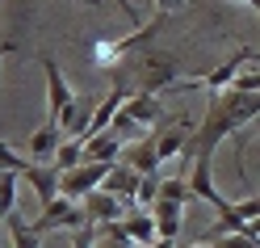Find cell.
<instances>
[{
	"mask_svg": "<svg viewBox=\"0 0 260 248\" xmlns=\"http://www.w3.org/2000/svg\"><path fill=\"white\" fill-rule=\"evenodd\" d=\"M25 169H29V160H21L5 139H0V173H25Z\"/></svg>",
	"mask_w": 260,
	"mask_h": 248,
	"instance_id": "obj_23",
	"label": "cell"
},
{
	"mask_svg": "<svg viewBox=\"0 0 260 248\" xmlns=\"http://www.w3.org/2000/svg\"><path fill=\"white\" fill-rule=\"evenodd\" d=\"M122 114H126L135 126H139V122H143V126L164 122V105H159V97H155V93H135V97H126Z\"/></svg>",
	"mask_w": 260,
	"mask_h": 248,
	"instance_id": "obj_10",
	"label": "cell"
},
{
	"mask_svg": "<svg viewBox=\"0 0 260 248\" xmlns=\"http://www.w3.org/2000/svg\"><path fill=\"white\" fill-rule=\"evenodd\" d=\"M113 164L109 160H84V164H76V169L63 173V198H72V202H84L88 194L101 189V181L109 177Z\"/></svg>",
	"mask_w": 260,
	"mask_h": 248,
	"instance_id": "obj_4",
	"label": "cell"
},
{
	"mask_svg": "<svg viewBox=\"0 0 260 248\" xmlns=\"http://www.w3.org/2000/svg\"><path fill=\"white\" fill-rule=\"evenodd\" d=\"M185 248H210V244H185Z\"/></svg>",
	"mask_w": 260,
	"mask_h": 248,
	"instance_id": "obj_29",
	"label": "cell"
},
{
	"mask_svg": "<svg viewBox=\"0 0 260 248\" xmlns=\"http://www.w3.org/2000/svg\"><path fill=\"white\" fill-rule=\"evenodd\" d=\"M5 223H9V240H13V248H42V236H38V231L21 219L17 210H13Z\"/></svg>",
	"mask_w": 260,
	"mask_h": 248,
	"instance_id": "obj_18",
	"label": "cell"
},
{
	"mask_svg": "<svg viewBox=\"0 0 260 248\" xmlns=\"http://www.w3.org/2000/svg\"><path fill=\"white\" fill-rule=\"evenodd\" d=\"M122 139H113L109 130H101V135H92L88 143H84V160H109V164H118V156H122Z\"/></svg>",
	"mask_w": 260,
	"mask_h": 248,
	"instance_id": "obj_16",
	"label": "cell"
},
{
	"mask_svg": "<svg viewBox=\"0 0 260 248\" xmlns=\"http://www.w3.org/2000/svg\"><path fill=\"white\" fill-rule=\"evenodd\" d=\"M113 5H118V9L126 13V21H130V25H143V21H139V9L130 5V0H113Z\"/></svg>",
	"mask_w": 260,
	"mask_h": 248,
	"instance_id": "obj_25",
	"label": "cell"
},
{
	"mask_svg": "<svg viewBox=\"0 0 260 248\" xmlns=\"http://www.w3.org/2000/svg\"><path fill=\"white\" fill-rule=\"evenodd\" d=\"M155 198H159V177H143L139 181V194H135V206H155Z\"/></svg>",
	"mask_w": 260,
	"mask_h": 248,
	"instance_id": "obj_21",
	"label": "cell"
},
{
	"mask_svg": "<svg viewBox=\"0 0 260 248\" xmlns=\"http://www.w3.org/2000/svg\"><path fill=\"white\" fill-rule=\"evenodd\" d=\"M189 189L198 202H210L218 210V219H226V214H235V202L231 198H222L214 189V177H210V160H193V169H189Z\"/></svg>",
	"mask_w": 260,
	"mask_h": 248,
	"instance_id": "obj_7",
	"label": "cell"
},
{
	"mask_svg": "<svg viewBox=\"0 0 260 248\" xmlns=\"http://www.w3.org/2000/svg\"><path fill=\"white\" fill-rule=\"evenodd\" d=\"M248 5H252V9H256V0H248Z\"/></svg>",
	"mask_w": 260,
	"mask_h": 248,
	"instance_id": "obj_30",
	"label": "cell"
},
{
	"mask_svg": "<svg viewBox=\"0 0 260 248\" xmlns=\"http://www.w3.org/2000/svg\"><path fill=\"white\" fill-rule=\"evenodd\" d=\"M55 169L59 173H68V169H76V164H84V139H72V143H63L59 152H55Z\"/></svg>",
	"mask_w": 260,
	"mask_h": 248,
	"instance_id": "obj_20",
	"label": "cell"
},
{
	"mask_svg": "<svg viewBox=\"0 0 260 248\" xmlns=\"http://www.w3.org/2000/svg\"><path fill=\"white\" fill-rule=\"evenodd\" d=\"M21 181H29V189L38 194V202H55V198L63 194V173L55 169V164H38V160H29V169L21 173Z\"/></svg>",
	"mask_w": 260,
	"mask_h": 248,
	"instance_id": "obj_8",
	"label": "cell"
},
{
	"mask_svg": "<svg viewBox=\"0 0 260 248\" xmlns=\"http://www.w3.org/2000/svg\"><path fill=\"white\" fill-rule=\"evenodd\" d=\"M176 55H164V51H130L122 55L118 63H109V80L113 89L122 93H159V89H172L176 85Z\"/></svg>",
	"mask_w": 260,
	"mask_h": 248,
	"instance_id": "obj_2",
	"label": "cell"
},
{
	"mask_svg": "<svg viewBox=\"0 0 260 248\" xmlns=\"http://www.w3.org/2000/svg\"><path fill=\"white\" fill-rule=\"evenodd\" d=\"M76 5H84V9H105V0H76Z\"/></svg>",
	"mask_w": 260,
	"mask_h": 248,
	"instance_id": "obj_28",
	"label": "cell"
},
{
	"mask_svg": "<svg viewBox=\"0 0 260 248\" xmlns=\"http://www.w3.org/2000/svg\"><path fill=\"white\" fill-rule=\"evenodd\" d=\"M122 164H130L139 177H159V147H155V135H147V139H139V143H126L122 147Z\"/></svg>",
	"mask_w": 260,
	"mask_h": 248,
	"instance_id": "obj_9",
	"label": "cell"
},
{
	"mask_svg": "<svg viewBox=\"0 0 260 248\" xmlns=\"http://www.w3.org/2000/svg\"><path fill=\"white\" fill-rule=\"evenodd\" d=\"M84 214H88V223H118V214H122V202L113 194H105V189H96V194H88L84 202Z\"/></svg>",
	"mask_w": 260,
	"mask_h": 248,
	"instance_id": "obj_15",
	"label": "cell"
},
{
	"mask_svg": "<svg viewBox=\"0 0 260 248\" xmlns=\"http://www.w3.org/2000/svg\"><path fill=\"white\" fill-rule=\"evenodd\" d=\"M96 244H101V227L96 223H84L72 231V248H96Z\"/></svg>",
	"mask_w": 260,
	"mask_h": 248,
	"instance_id": "obj_22",
	"label": "cell"
},
{
	"mask_svg": "<svg viewBox=\"0 0 260 248\" xmlns=\"http://www.w3.org/2000/svg\"><path fill=\"white\" fill-rule=\"evenodd\" d=\"M13 51H17V42L5 38V42H0V63H5V55H13Z\"/></svg>",
	"mask_w": 260,
	"mask_h": 248,
	"instance_id": "obj_27",
	"label": "cell"
},
{
	"mask_svg": "<svg viewBox=\"0 0 260 248\" xmlns=\"http://www.w3.org/2000/svg\"><path fill=\"white\" fill-rule=\"evenodd\" d=\"M252 118H260V93H239V89L214 93V101H210L206 118L198 122L193 143L181 152V160H189V164H193V160H210L222 139L239 135V126H248Z\"/></svg>",
	"mask_w": 260,
	"mask_h": 248,
	"instance_id": "obj_1",
	"label": "cell"
},
{
	"mask_svg": "<svg viewBox=\"0 0 260 248\" xmlns=\"http://www.w3.org/2000/svg\"><path fill=\"white\" fill-rule=\"evenodd\" d=\"M122 231H126V240L139 244V248H151V244L159 240V227H155V214H151V210L126 214V219H122Z\"/></svg>",
	"mask_w": 260,
	"mask_h": 248,
	"instance_id": "obj_11",
	"label": "cell"
},
{
	"mask_svg": "<svg viewBox=\"0 0 260 248\" xmlns=\"http://www.w3.org/2000/svg\"><path fill=\"white\" fill-rule=\"evenodd\" d=\"M256 59H260V46H239V51H231L214 72L193 76V80H176V89H210V93H222V89H231L235 76L248 68V63H256Z\"/></svg>",
	"mask_w": 260,
	"mask_h": 248,
	"instance_id": "obj_3",
	"label": "cell"
},
{
	"mask_svg": "<svg viewBox=\"0 0 260 248\" xmlns=\"http://www.w3.org/2000/svg\"><path fill=\"white\" fill-rule=\"evenodd\" d=\"M42 76H46V126H59V114L68 101H76V89L63 80L59 63L51 55H42Z\"/></svg>",
	"mask_w": 260,
	"mask_h": 248,
	"instance_id": "obj_5",
	"label": "cell"
},
{
	"mask_svg": "<svg viewBox=\"0 0 260 248\" xmlns=\"http://www.w3.org/2000/svg\"><path fill=\"white\" fill-rule=\"evenodd\" d=\"M139 181H143V177H139L135 169H130V164H122V160H118V164L109 169V177L101 181V189H105V194H113V198H130V202H135Z\"/></svg>",
	"mask_w": 260,
	"mask_h": 248,
	"instance_id": "obj_14",
	"label": "cell"
},
{
	"mask_svg": "<svg viewBox=\"0 0 260 248\" xmlns=\"http://www.w3.org/2000/svg\"><path fill=\"white\" fill-rule=\"evenodd\" d=\"M193 130H198V122L193 118H164V126H155V147H159V160H172L181 156L185 147L193 143Z\"/></svg>",
	"mask_w": 260,
	"mask_h": 248,
	"instance_id": "obj_6",
	"label": "cell"
},
{
	"mask_svg": "<svg viewBox=\"0 0 260 248\" xmlns=\"http://www.w3.org/2000/svg\"><path fill=\"white\" fill-rule=\"evenodd\" d=\"M17 181L21 173H0V223L17 210Z\"/></svg>",
	"mask_w": 260,
	"mask_h": 248,
	"instance_id": "obj_19",
	"label": "cell"
},
{
	"mask_svg": "<svg viewBox=\"0 0 260 248\" xmlns=\"http://www.w3.org/2000/svg\"><path fill=\"white\" fill-rule=\"evenodd\" d=\"M235 214H239L243 223H248V219H256V214H260V198H248V202H235Z\"/></svg>",
	"mask_w": 260,
	"mask_h": 248,
	"instance_id": "obj_24",
	"label": "cell"
},
{
	"mask_svg": "<svg viewBox=\"0 0 260 248\" xmlns=\"http://www.w3.org/2000/svg\"><path fill=\"white\" fill-rule=\"evenodd\" d=\"M59 126H42V130H34V139H29V156H34L38 164H46V160H55V152H59Z\"/></svg>",
	"mask_w": 260,
	"mask_h": 248,
	"instance_id": "obj_17",
	"label": "cell"
},
{
	"mask_svg": "<svg viewBox=\"0 0 260 248\" xmlns=\"http://www.w3.org/2000/svg\"><path fill=\"white\" fill-rule=\"evenodd\" d=\"M159 13H176V9H185V0H155Z\"/></svg>",
	"mask_w": 260,
	"mask_h": 248,
	"instance_id": "obj_26",
	"label": "cell"
},
{
	"mask_svg": "<svg viewBox=\"0 0 260 248\" xmlns=\"http://www.w3.org/2000/svg\"><path fill=\"white\" fill-rule=\"evenodd\" d=\"M155 227H159V240H176L181 231V219H185V202H172V198H155Z\"/></svg>",
	"mask_w": 260,
	"mask_h": 248,
	"instance_id": "obj_13",
	"label": "cell"
},
{
	"mask_svg": "<svg viewBox=\"0 0 260 248\" xmlns=\"http://www.w3.org/2000/svg\"><path fill=\"white\" fill-rule=\"evenodd\" d=\"M92 114H96V105L88 101V97H80V93H76V101H68V105H63V114H59V130H72L76 139H84V130H88V122H92Z\"/></svg>",
	"mask_w": 260,
	"mask_h": 248,
	"instance_id": "obj_12",
	"label": "cell"
}]
</instances>
